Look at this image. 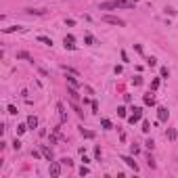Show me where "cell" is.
I'll return each mask as SVG.
<instances>
[{
  "label": "cell",
  "mask_w": 178,
  "mask_h": 178,
  "mask_svg": "<svg viewBox=\"0 0 178 178\" xmlns=\"http://www.w3.org/2000/svg\"><path fill=\"white\" fill-rule=\"evenodd\" d=\"M111 8H134L132 0H109V2H101V11H111Z\"/></svg>",
  "instance_id": "1"
},
{
  "label": "cell",
  "mask_w": 178,
  "mask_h": 178,
  "mask_svg": "<svg viewBox=\"0 0 178 178\" xmlns=\"http://www.w3.org/2000/svg\"><path fill=\"white\" fill-rule=\"evenodd\" d=\"M103 21H105V23H111V25H117V28H124V25H126V21H124V19L113 17V15H105Z\"/></svg>",
  "instance_id": "2"
},
{
  "label": "cell",
  "mask_w": 178,
  "mask_h": 178,
  "mask_svg": "<svg viewBox=\"0 0 178 178\" xmlns=\"http://www.w3.org/2000/svg\"><path fill=\"white\" fill-rule=\"evenodd\" d=\"M134 113H132L130 117H128V124H136L138 120H140V117H143V109H140V107H134Z\"/></svg>",
  "instance_id": "3"
},
{
  "label": "cell",
  "mask_w": 178,
  "mask_h": 178,
  "mask_svg": "<svg viewBox=\"0 0 178 178\" xmlns=\"http://www.w3.org/2000/svg\"><path fill=\"white\" fill-rule=\"evenodd\" d=\"M50 176H53V178H59V176H61V164L50 161Z\"/></svg>",
  "instance_id": "4"
},
{
  "label": "cell",
  "mask_w": 178,
  "mask_h": 178,
  "mask_svg": "<svg viewBox=\"0 0 178 178\" xmlns=\"http://www.w3.org/2000/svg\"><path fill=\"white\" fill-rule=\"evenodd\" d=\"M122 161H126V165H128V168H132L134 172H138V165H136V161H134V159H132L130 155H124V157H122Z\"/></svg>",
  "instance_id": "5"
},
{
  "label": "cell",
  "mask_w": 178,
  "mask_h": 178,
  "mask_svg": "<svg viewBox=\"0 0 178 178\" xmlns=\"http://www.w3.org/2000/svg\"><path fill=\"white\" fill-rule=\"evenodd\" d=\"M57 111H59V115H61V122H65V120H67V113H65L63 103H57Z\"/></svg>",
  "instance_id": "6"
},
{
  "label": "cell",
  "mask_w": 178,
  "mask_h": 178,
  "mask_svg": "<svg viewBox=\"0 0 178 178\" xmlns=\"http://www.w3.org/2000/svg\"><path fill=\"white\" fill-rule=\"evenodd\" d=\"M159 113H157V117H159V122H165V120H168V109H165V107H159Z\"/></svg>",
  "instance_id": "7"
},
{
  "label": "cell",
  "mask_w": 178,
  "mask_h": 178,
  "mask_svg": "<svg viewBox=\"0 0 178 178\" xmlns=\"http://www.w3.org/2000/svg\"><path fill=\"white\" fill-rule=\"evenodd\" d=\"M17 59H25V61H32V63H34L32 55H29V53H25V50H19V53H17Z\"/></svg>",
  "instance_id": "8"
},
{
  "label": "cell",
  "mask_w": 178,
  "mask_h": 178,
  "mask_svg": "<svg viewBox=\"0 0 178 178\" xmlns=\"http://www.w3.org/2000/svg\"><path fill=\"white\" fill-rule=\"evenodd\" d=\"M63 42H65V48H69V50H74V36H65V40H63Z\"/></svg>",
  "instance_id": "9"
},
{
  "label": "cell",
  "mask_w": 178,
  "mask_h": 178,
  "mask_svg": "<svg viewBox=\"0 0 178 178\" xmlns=\"http://www.w3.org/2000/svg\"><path fill=\"white\" fill-rule=\"evenodd\" d=\"M67 94L71 96V101H78V99H80V94H78V90H75L74 86H69L67 88Z\"/></svg>",
  "instance_id": "10"
},
{
  "label": "cell",
  "mask_w": 178,
  "mask_h": 178,
  "mask_svg": "<svg viewBox=\"0 0 178 178\" xmlns=\"http://www.w3.org/2000/svg\"><path fill=\"white\" fill-rule=\"evenodd\" d=\"M42 155H44V157H46L48 159V161H53V151H50V149H48V147H42Z\"/></svg>",
  "instance_id": "11"
},
{
  "label": "cell",
  "mask_w": 178,
  "mask_h": 178,
  "mask_svg": "<svg viewBox=\"0 0 178 178\" xmlns=\"http://www.w3.org/2000/svg\"><path fill=\"white\" fill-rule=\"evenodd\" d=\"M13 32H25V28H19V25H13V28H4V34H13Z\"/></svg>",
  "instance_id": "12"
},
{
  "label": "cell",
  "mask_w": 178,
  "mask_h": 178,
  "mask_svg": "<svg viewBox=\"0 0 178 178\" xmlns=\"http://www.w3.org/2000/svg\"><path fill=\"white\" fill-rule=\"evenodd\" d=\"M145 105H151V107L155 105V96L151 94V92H149V94H145Z\"/></svg>",
  "instance_id": "13"
},
{
  "label": "cell",
  "mask_w": 178,
  "mask_h": 178,
  "mask_svg": "<svg viewBox=\"0 0 178 178\" xmlns=\"http://www.w3.org/2000/svg\"><path fill=\"white\" fill-rule=\"evenodd\" d=\"M28 126H29V128H36V126H38V117H36V115H29L28 117Z\"/></svg>",
  "instance_id": "14"
},
{
  "label": "cell",
  "mask_w": 178,
  "mask_h": 178,
  "mask_svg": "<svg viewBox=\"0 0 178 178\" xmlns=\"http://www.w3.org/2000/svg\"><path fill=\"white\" fill-rule=\"evenodd\" d=\"M80 134H82L84 138H94V132L92 130H84V128H80Z\"/></svg>",
  "instance_id": "15"
},
{
  "label": "cell",
  "mask_w": 178,
  "mask_h": 178,
  "mask_svg": "<svg viewBox=\"0 0 178 178\" xmlns=\"http://www.w3.org/2000/svg\"><path fill=\"white\" fill-rule=\"evenodd\" d=\"M38 42L46 44V46H53V40H50V38H46V36H38Z\"/></svg>",
  "instance_id": "16"
},
{
  "label": "cell",
  "mask_w": 178,
  "mask_h": 178,
  "mask_svg": "<svg viewBox=\"0 0 178 178\" xmlns=\"http://www.w3.org/2000/svg\"><path fill=\"white\" fill-rule=\"evenodd\" d=\"M69 105H71V109H74V111H75V113H78V115H80V117L84 115V111L80 109V107H78V105H75V101H71V103H69Z\"/></svg>",
  "instance_id": "17"
},
{
  "label": "cell",
  "mask_w": 178,
  "mask_h": 178,
  "mask_svg": "<svg viewBox=\"0 0 178 178\" xmlns=\"http://www.w3.org/2000/svg\"><path fill=\"white\" fill-rule=\"evenodd\" d=\"M67 84H69V86H74V88H78V86H80V84H78V80H75V78H71V75H67Z\"/></svg>",
  "instance_id": "18"
},
{
  "label": "cell",
  "mask_w": 178,
  "mask_h": 178,
  "mask_svg": "<svg viewBox=\"0 0 178 178\" xmlns=\"http://www.w3.org/2000/svg\"><path fill=\"white\" fill-rule=\"evenodd\" d=\"M28 128H29L28 124H21V126H17V134H23V132L28 130Z\"/></svg>",
  "instance_id": "19"
},
{
  "label": "cell",
  "mask_w": 178,
  "mask_h": 178,
  "mask_svg": "<svg viewBox=\"0 0 178 178\" xmlns=\"http://www.w3.org/2000/svg\"><path fill=\"white\" fill-rule=\"evenodd\" d=\"M159 75H161V78H168V75H170V69H168V67H161V69H159Z\"/></svg>",
  "instance_id": "20"
},
{
  "label": "cell",
  "mask_w": 178,
  "mask_h": 178,
  "mask_svg": "<svg viewBox=\"0 0 178 178\" xmlns=\"http://www.w3.org/2000/svg\"><path fill=\"white\" fill-rule=\"evenodd\" d=\"M147 63H149V67H155V65H157V59H153V57H149V59H147Z\"/></svg>",
  "instance_id": "21"
},
{
  "label": "cell",
  "mask_w": 178,
  "mask_h": 178,
  "mask_svg": "<svg viewBox=\"0 0 178 178\" xmlns=\"http://www.w3.org/2000/svg\"><path fill=\"white\" fill-rule=\"evenodd\" d=\"M132 84H134V86H140V84H143V78H140V75H136V78L132 80Z\"/></svg>",
  "instance_id": "22"
},
{
  "label": "cell",
  "mask_w": 178,
  "mask_h": 178,
  "mask_svg": "<svg viewBox=\"0 0 178 178\" xmlns=\"http://www.w3.org/2000/svg\"><path fill=\"white\" fill-rule=\"evenodd\" d=\"M151 88H153V90H157V88H159V78H155V80L151 82Z\"/></svg>",
  "instance_id": "23"
},
{
  "label": "cell",
  "mask_w": 178,
  "mask_h": 178,
  "mask_svg": "<svg viewBox=\"0 0 178 178\" xmlns=\"http://www.w3.org/2000/svg\"><path fill=\"white\" fill-rule=\"evenodd\" d=\"M117 115H120V117H126V107H117Z\"/></svg>",
  "instance_id": "24"
},
{
  "label": "cell",
  "mask_w": 178,
  "mask_h": 178,
  "mask_svg": "<svg viewBox=\"0 0 178 178\" xmlns=\"http://www.w3.org/2000/svg\"><path fill=\"white\" fill-rule=\"evenodd\" d=\"M101 124H103V128H105V130H111V122H109V120H103Z\"/></svg>",
  "instance_id": "25"
},
{
  "label": "cell",
  "mask_w": 178,
  "mask_h": 178,
  "mask_svg": "<svg viewBox=\"0 0 178 178\" xmlns=\"http://www.w3.org/2000/svg\"><path fill=\"white\" fill-rule=\"evenodd\" d=\"M149 130H151V124L145 120V122H143V132H149Z\"/></svg>",
  "instance_id": "26"
},
{
  "label": "cell",
  "mask_w": 178,
  "mask_h": 178,
  "mask_svg": "<svg viewBox=\"0 0 178 178\" xmlns=\"http://www.w3.org/2000/svg\"><path fill=\"white\" fill-rule=\"evenodd\" d=\"M61 164H63V165H67V168H69V165L74 164V161H71V159H69V157H63V159H61Z\"/></svg>",
  "instance_id": "27"
},
{
  "label": "cell",
  "mask_w": 178,
  "mask_h": 178,
  "mask_svg": "<svg viewBox=\"0 0 178 178\" xmlns=\"http://www.w3.org/2000/svg\"><path fill=\"white\" fill-rule=\"evenodd\" d=\"M8 113H11V115H17V107H15V105H8Z\"/></svg>",
  "instance_id": "28"
},
{
  "label": "cell",
  "mask_w": 178,
  "mask_h": 178,
  "mask_svg": "<svg viewBox=\"0 0 178 178\" xmlns=\"http://www.w3.org/2000/svg\"><path fill=\"white\" fill-rule=\"evenodd\" d=\"M168 138L174 140V138H176V130H168Z\"/></svg>",
  "instance_id": "29"
},
{
  "label": "cell",
  "mask_w": 178,
  "mask_h": 178,
  "mask_svg": "<svg viewBox=\"0 0 178 178\" xmlns=\"http://www.w3.org/2000/svg\"><path fill=\"white\" fill-rule=\"evenodd\" d=\"M13 149H15V151H19V149H21V143H19V140H17V138H15V140H13Z\"/></svg>",
  "instance_id": "30"
},
{
  "label": "cell",
  "mask_w": 178,
  "mask_h": 178,
  "mask_svg": "<svg viewBox=\"0 0 178 178\" xmlns=\"http://www.w3.org/2000/svg\"><path fill=\"white\" fill-rule=\"evenodd\" d=\"M145 145H147V149H153V147H155V143H153V138H149V140H147Z\"/></svg>",
  "instance_id": "31"
},
{
  "label": "cell",
  "mask_w": 178,
  "mask_h": 178,
  "mask_svg": "<svg viewBox=\"0 0 178 178\" xmlns=\"http://www.w3.org/2000/svg\"><path fill=\"white\" fill-rule=\"evenodd\" d=\"M147 164H149V168H155V161H153V157H151V155L147 157Z\"/></svg>",
  "instance_id": "32"
},
{
  "label": "cell",
  "mask_w": 178,
  "mask_h": 178,
  "mask_svg": "<svg viewBox=\"0 0 178 178\" xmlns=\"http://www.w3.org/2000/svg\"><path fill=\"white\" fill-rule=\"evenodd\" d=\"M94 157L101 159V147H96V149H94Z\"/></svg>",
  "instance_id": "33"
},
{
  "label": "cell",
  "mask_w": 178,
  "mask_h": 178,
  "mask_svg": "<svg viewBox=\"0 0 178 178\" xmlns=\"http://www.w3.org/2000/svg\"><path fill=\"white\" fill-rule=\"evenodd\" d=\"M80 174H82V176H86V174H88V168H86V165H82V168H80Z\"/></svg>",
  "instance_id": "34"
}]
</instances>
